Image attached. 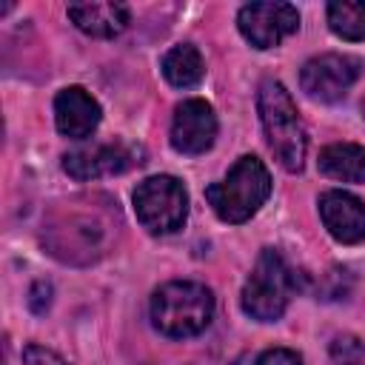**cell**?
Instances as JSON below:
<instances>
[{
  "label": "cell",
  "instance_id": "15",
  "mask_svg": "<svg viewBox=\"0 0 365 365\" xmlns=\"http://www.w3.org/2000/svg\"><path fill=\"white\" fill-rule=\"evenodd\" d=\"M328 26L342 40H365V0L328 3Z\"/></svg>",
  "mask_w": 365,
  "mask_h": 365
},
{
  "label": "cell",
  "instance_id": "6",
  "mask_svg": "<svg viewBox=\"0 0 365 365\" xmlns=\"http://www.w3.org/2000/svg\"><path fill=\"white\" fill-rule=\"evenodd\" d=\"M359 74H362V60L351 54H319L302 66L299 83L308 97L334 103L348 94V88L359 80Z\"/></svg>",
  "mask_w": 365,
  "mask_h": 365
},
{
  "label": "cell",
  "instance_id": "14",
  "mask_svg": "<svg viewBox=\"0 0 365 365\" xmlns=\"http://www.w3.org/2000/svg\"><path fill=\"white\" fill-rule=\"evenodd\" d=\"M160 66H163L165 80H168L171 86H177V88H191V86H197V83L202 80V74H205V66H202L200 51H197L194 46H188V43L174 46L171 51H165V57H163Z\"/></svg>",
  "mask_w": 365,
  "mask_h": 365
},
{
  "label": "cell",
  "instance_id": "12",
  "mask_svg": "<svg viewBox=\"0 0 365 365\" xmlns=\"http://www.w3.org/2000/svg\"><path fill=\"white\" fill-rule=\"evenodd\" d=\"M71 23L91 37H114L128 23V6L123 3H71Z\"/></svg>",
  "mask_w": 365,
  "mask_h": 365
},
{
  "label": "cell",
  "instance_id": "17",
  "mask_svg": "<svg viewBox=\"0 0 365 365\" xmlns=\"http://www.w3.org/2000/svg\"><path fill=\"white\" fill-rule=\"evenodd\" d=\"M23 365H68L60 354L43 345H26L23 348Z\"/></svg>",
  "mask_w": 365,
  "mask_h": 365
},
{
  "label": "cell",
  "instance_id": "8",
  "mask_svg": "<svg viewBox=\"0 0 365 365\" xmlns=\"http://www.w3.org/2000/svg\"><path fill=\"white\" fill-rule=\"evenodd\" d=\"M140 163H143L140 148H134L123 140L94 143L88 148H77V151H68L63 157V168L74 180H97V177L120 174V171H128L131 165H140Z\"/></svg>",
  "mask_w": 365,
  "mask_h": 365
},
{
  "label": "cell",
  "instance_id": "4",
  "mask_svg": "<svg viewBox=\"0 0 365 365\" xmlns=\"http://www.w3.org/2000/svg\"><path fill=\"white\" fill-rule=\"evenodd\" d=\"M294 285H297L294 271L288 268L282 254L274 248H265L259 254L251 277L242 285V297H240L242 311L259 322H274L282 317Z\"/></svg>",
  "mask_w": 365,
  "mask_h": 365
},
{
  "label": "cell",
  "instance_id": "7",
  "mask_svg": "<svg viewBox=\"0 0 365 365\" xmlns=\"http://www.w3.org/2000/svg\"><path fill=\"white\" fill-rule=\"evenodd\" d=\"M242 37L254 48H271L299 26V11L291 3H248L237 14Z\"/></svg>",
  "mask_w": 365,
  "mask_h": 365
},
{
  "label": "cell",
  "instance_id": "13",
  "mask_svg": "<svg viewBox=\"0 0 365 365\" xmlns=\"http://www.w3.org/2000/svg\"><path fill=\"white\" fill-rule=\"evenodd\" d=\"M319 171L342 182H365V148L356 143H331L319 151Z\"/></svg>",
  "mask_w": 365,
  "mask_h": 365
},
{
  "label": "cell",
  "instance_id": "5",
  "mask_svg": "<svg viewBox=\"0 0 365 365\" xmlns=\"http://www.w3.org/2000/svg\"><path fill=\"white\" fill-rule=\"evenodd\" d=\"M134 214L151 234H171L188 217V194L177 177H148L134 188Z\"/></svg>",
  "mask_w": 365,
  "mask_h": 365
},
{
  "label": "cell",
  "instance_id": "11",
  "mask_svg": "<svg viewBox=\"0 0 365 365\" xmlns=\"http://www.w3.org/2000/svg\"><path fill=\"white\" fill-rule=\"evenodd\" d=\"M100 103L80 86H68L54 97V123L63 137H88L100 125Z\"/></svg>",
  "mask_w": 365,
  "mask_h": 365
},
{
  "label": "cell",
  "instance_id": "18",
  "mask_svg": "<svg viewBox=\"0 0 365 365\" xmlns=\"http://www.w3.org/2000/svg\"><path fill=\"white\" fill-rule=\"evenodd\" d=\"M257 365H302V362H299V356H297L294 351H288V348H271V351L259 354Z\"/></svg>",
  "mask_w": 365,
  "mask_h": 365
},
{
  "label": "cell",
  "instance_id": "3",
  "mask_svg": "<svg viewBox=\"0 0 365 365\" xmlns=\"http://www.w3.org/2000/svg\"><path fill=\"white\" fill-rule=\"evenodd\" d=\"M259 120L268 137V148L285 171H299L305 163V128L291 94L282 83L265 80L259 86Z\"/></svg>",
  "mask_w": 365,
  "mask_h": 365
},
{
  "label": "cell",
  "instance_id": "10",
  "mask_svg": "<svg viewBox=\"0 0 365 365\" xmlns=\"http://www.w3.org/2000/svg\"><path fill=\"white\" fill-rule=\"evenodd\" d=\"M319 217L336 242L354 245L365 240V205L348 191H325L319 197Z\"/></svg>",
  "mask_w": 365,
  "mask_h": 365
},
{
  "label": "cell",
  "instance_id": "1",
  "mask_svg": "<svg viewBox=\"0 0 365 365\" xmlns=\"http://www.w3.org/2000/svg\"><path fill=\"white\" fill-rule=\"evenodd\" d=\"M268 194H271L268 168L251 154L240 157L225 174V180L205 188V200L222 222H245L259 211Z\"/></svg>",
  "mask_w": 365,
  "mask_h": 365
},
{
  "label": "cell",
  "instance_id": "16",
  "mask_svg": "<svg viewBox=\"0 0 365 365\" xmlns=\"http://www.w3.org/2000/svg\"><path fill=\"white\" fill-rule=\"evenodd\" d=\"M331 359L334 365H365V342L359 336L342 334L331 342Z\"/></svg>",
  "mask_w": 365,
  "mask_h": 365
},
{
  "label": "cell",
  "instance_id": "2",
  "mask_svg": "<svg viewBox=\"0 0 365 365\" xmlns=\"http://www.w3.org/2000/svg\"><path fill=\"white\" fill-rule=\"evenodd\" d=\"M214 317V297L200 282H165L151 297V319L165 336H194L208 328Z\"/></svg>",
  "mask_w": 365,
  "mask_h": 365
},
{
  "label": "cell",
  "instance_id": "9",
  "mask_svg": "<svg viewBox=\"0 0 365 365\" xmlns=\"http://www.w3.org/2000/svg\"><path fill=\"white\" fill-rule=\"evenodd\" d=\"M217 117L205 100H182L171 120V145L180 154H202L214 145Z\"/></svg>",
  "mask_w": 365,
  "mask_h": 365
},
{
  "label": "cell",
  "instance_id": "19",
  "mask_svg": "<svg viewBox=\"0 0 365 365\" xmlns=\"http://www.w3.org/2000/svg\"><path fill=\"white\" fill-rule=\"evenodd\" d=\"M362 114H365V103H362Z\"/></svg>",
  "mask_w": 365,
  "mask_h": 365
}]
</instances>
